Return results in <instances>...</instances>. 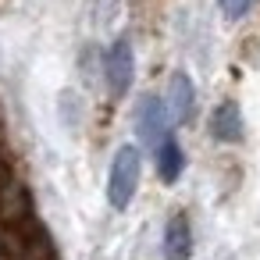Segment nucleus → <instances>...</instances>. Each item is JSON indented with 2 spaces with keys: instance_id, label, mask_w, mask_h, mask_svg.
<instances>
[{
  "instance_id": "nucleus-8",
  "label": "nucleus",
  "mask_w": 260,
  "mask_h": 260,
  "mask_svg": "<svg viewBox=\"0 0 260 260\" xmlns=\"http://www.w3.org/2000/svg\"><path fill=\"white\" fill-rule=\"evenodd\" d=\"M217 4H221V15H224L228 22H239V18H246V15H249L253 0H217Z\"/></svg>"
},
{
  "instance_id": "nucleus-2",
  "label": "nucleus",
  "mask_w": 260,
  "mask_h": 260,
  "mask_svg": "<svg viewBox=\"0 0 260 260\" xmlns=\"http://www.w3.org/2000/svg\"><path fill=\"white\" fill-rule=\"evenodd\" d=\"M104 79H107L111 96H125L128 93V86L136 79V54H132V43L128 40L111 43V50L104 57Z\"/></svg>"
},
{
  "instance_id": "nucleus-6",
  "label": "nucleus",
  "mask_w": 260,
  "mask_h": 260,
  "mask_svg": "<svg viewBox=\"0 0 260 260\" xmlns=\"http://www.w3.org/2000/svg\"><path fill=\"white\" fill-rule=\"evenodd\" d=\"M182 168H185V153H182V146L175 143V136H164L160 143H157V171H160V182H178V175H182Z\"/></svg>"
},
{
  "instance_id": "nucleus-4",
  "label": "nucleus",
  "mask_w": 260,
  "mask_h": 260,
  "mask_svg": "<svg viewBox=\"0 0 260 260\" xmlns=\"http://www.w3.org/2000/svg\"><path fill=\"white\" fill-rule=\"evenodd\" d=\"M192 111H196V89H192L189 75L175 72L171 75V86H168V114L178 125H189L192 121Z\"/></svg>"
},
{
  "instance_id": "nucleus-7",
  "label": "nucleus",
  "mask_w": 260,
  "mask_h": 260,
  "mask_svg": "<svg viewBox=\"0 0 260 260\" xmlns=\"http://www.w3.org/2000/svg\"><path fill=\"white\" fill-rule=\"evenodd\" d=\"M210 136L221 139V143L242 139V114H239L235 104H221V107L214 111V118H210Z\"/></svg>"
},
{
  "instance_id": "nucleus-3",
  "label": "nucleus",
  "mask_w": 260,
  "mask_h": 260,
  "mask_svg": "<svg viewBox=\"0 0 260 260\" xmlns=\"http://www.w3.org/2000/svg\"><path fill=\"white\" fill-rule=\"evenodd\" d=\"M168 125H171L168 104L160 96H143L139 107H136V132H139V139L150 143V146H157L168 136Z\"/></svg>"
},
{
  "instance_id": "nucleus-5",
  "label": "nucleus",
  "mask_w": 260,
  "mask_h": 260,
  "mask_svg": "<svg viewBox=\"0 0 260 260\" xmlns=\"http://www.w3.org/2000/svg\"><path fill=\"white\" fill-rule=\"evenodd\" d=\"M164 256L168 260H189L192 256V228L182 214H175L164 228Z\"/></svg>"
},
{
  "instance_id": "nucleus-1",
  "label": "nucleus",
  "mask_w": 260,
  "mask_h": 260,
  "mask_svg": "<svg viewBox=\"0 0 260 260\" xmlns=\"http://www.w3.org/2000/svg\"><path fill=\"white\" fill-rule=\"evenodd\" d=\"M139 171H143V160H139V150L136 146H118L114 160H111V175H107V200L114 210H125L136 196V185H139Z\"/></svg>"
}]
</instances>
